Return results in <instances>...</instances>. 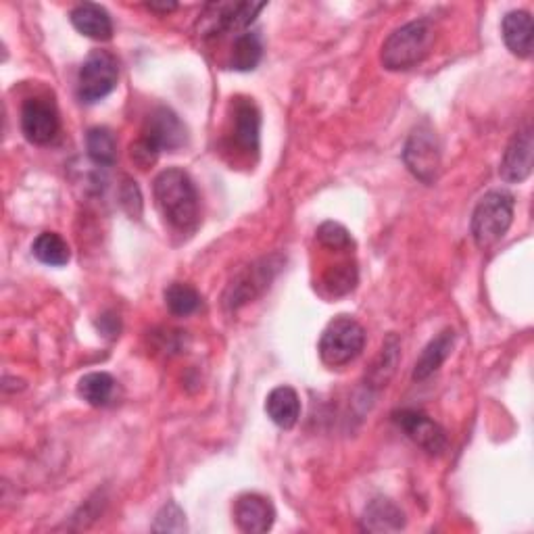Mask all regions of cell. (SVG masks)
<instances>
[{
	"label": "cell",
	"mask_w": 534,
	"mask_h": 534,
	"mask_svg": "<svg viewBox=\"0 0 534 534\" xmlns=\"http://www.w3.org/2000/svg\"><path fill=\"white\" fill-rule=\"evenodd\" d=\"M155 201L165 220L180 232L199 224V192L192 178L180 167H167L155 178Z\"/></svg>",
	"instance_id": "obj_1"
},
{
	"label": "cell",
	"mask_w": 534,
	"mask_h": 534,
	"mask_svg": "<svg viewBox=\"0 0 534 534\" xmlns=\"http://www.w3.org/2000/svg\"><path fill=\"white\" fill-rule=\"evenodd\" d=\"M434 44V26L428 19L409 21L382 44V65L388 71H405L422 63Z\"/></svg>",
	"instance_id": "obj_2"
},
{
	"label": "cell",
	"mask_w": 534,
	"mask_h": 534,
	"mask_svg": "<svg viewBox=\"0 0 534 534\" xmlns=\"http://www.w3.org/2000/svg\"><path fill=\"white\" fill-rule=\"evenodd\" d=\"M516 199L507 190H491L478 201L472 213V236L478 249H491L514 222Z\"/></svg>",
	"instance_id": "obj_3"
},
{
	"label": "cell",
	"mask_w": 534,
	"mask_h": 534,
	"mask_svg": "<svg viewBox=\"0 0 534 534\" xmlns=\"http://www.w3.org/2000/svg\"><path fill=\"white\" fill-rule=\"evenodd\" d=\"M363 347H366V330H363V326L349 318V315H338L322 332L320 357L326 366L341 368L355 361Z\"/></svg>",
	"instance_id": "obj_4"
},
{
	"label": "cell",
	"mask_w": 534,
	"mask_h": 534,
	"mask_svg": "<svg viewBox=\"0 0 534 534\" xmlns=\"http://www.w3.org/2000/svg\"><path fill=\"white\" fill-rule=\"evenodd\" d=\"M119 80L117 59L109 51H92L80 67L78 96L86 105L99 103L109 96Z\"/></svg>",
	"instance_id": "obj_5"
},
{
	"label": "cell",
	"mask_w": 534,
	"mask_h": 534,
	"mask_svg": "<svg viewBox=\"0 0 534 534\" xmlns=\"http://www.w3.org/2000/svg\"><path fill=\"white\" fill-rule=\"evenodd\" d=\"M403 161L409 172L424 184H432L436 180L441 169V147L430 126L424 124L411 132L403 151Z\"/></svg>",
	"instance_id": "obj_6"
},
{
	"label": "cell",
	"mask_w": 534,
	"mask_h": 534,
	"mask_svg": "<svg viewBox=\"0 0 534 534\" xmlns=\"http://www.w3.org/2000/svg\"><path fill=\"white\" fill-rule=\"evenodd\" d=\"M265 9V5H253V3H220L209 5L201 30L203 36H215L224 32H247V28L255 21V17Z\"/></svg>",
	"instance_id": "obj_7"
},
{
	"label": "cell",
	"mask_w": 534,
	"mask_h": 534,
	"mask_svg": "<svg viewBox=\"0 0 534 534\" xmlns=\"http://www.w3.org/2000/svg\"><path fill=\"white\" fill-rule=\"evenodd\" d=\"M21 132L32 144H51L59 134V113L53 101L34 96L21 107Z\"/></svg>",
	"instance_id": "obj_8"
},
{
	"label": "cell",
	"mask_w": 534,
	"mask_h": 534,
	"mask_svg": "<svg viewBox=\"0 0 534 534\" xmlns=\"http://www.w3.org/2000/svg\"><path fill=\"white\" fill-rule=\"evenodd\" d=\"M276 257H265L259 263H253L251 267H247L245 272H242L226 290V297H224V305L228 309H238L245 303L253 301L257 295H261L263 290L270 286L272 278L278 272V263H274Z\"/></svg>",
	"instance_id": "obj_9"
},
{
	"label": "cell",
	"mask_w": 534,
	"mask_h": 534,
	"mask_svg": "<svg viewBox=\"0 0 534 534\" xmlns=\"http://www.w3.org/2000/svg\"><path fill=\"white\" fill-rule=\"evenodd\" d=\"M140 138L151 144L157 153L178 151L186 144V126L172 109L157 107L147 117V121H144V130Z\"/></svg>",
	"instance_id": "obj_10"
},
{
	"label": "cell",
	"mask_w": 534,
	"mask_h": 534,
	"mask_svg": "<svg viewBox=\"0 0 534 534\" xmlns=\"http://www.w3.org/2000/svg\"><path fill=\"white\" fill-rule=\"evenodd\" d=\"M395 422L399 428L424 451L439 455L447 449V434L445 430L436 424L432 418H428L424 411L418 409H401L395 411Z\"/></svg>",
	"instance_id": "obj_11"
},
{
	"label": "cell",
	"mask_w": 534,
	"mask_h": 534,
	"mask_svg": "<svg viewBox=\"0 0 534 534\" xmlns=\"http://www.w3.org/2000/svg\"><path fill=\"white\" fill-rule=\"evenodd\" d=\"M532 128L524 126L518 134L507 144V149L501 159L499 174L509 184L524 182L532 172Z\"/></svg>",
	"instance_id": "obj_12"
},
{
	"label": "cell",
	"mask_w": 534,
	"mask_h": 534,
	"mask_svg": "<svg viewBox=\"0 0 534 534\" xmlns=\"http://www.w3.org/2000/svg\"><path fill=\"white\" fill-rule=\"evenodd\" d=\"M234 520L242 532L263 534L267 530H272L276 520V509L270 503V499L255 493H247L236 499Z\"/></svg>",
	"instance_id": "obj_13"
},
{
	"label": "cell",
	"mask_w": 534,
	"mask_h": 534,
	"mask_svg": "<svg viewBox=\"0 0 534 534\" xmlns=\"http://www.w3.org/2000/svg\"><path fill=\"white\" fill-rule=\"evenodd\" d=\"M261 115L251 99H236L234 103V142L245 153L259 151Z\"/></svg>",
	"instance_id": "obj_14"
},
{
	"label": "cell",
	"mask_w": 534,
	"mask_h": 534,
	"mask_svg": "<svg viewBox=\"0 0 534 534\" xmlns=\"http://www.w3.org/2000/svg\"><path fill=\"white\" fill-rule=\"evenodd\" d=\"M69 19L71 23H74V28L86 38L99 40V42H107L113 38L111 15L101 5H94V3L78 5L74 11H71Z\"/></svg>",
	"instance_id": "obj_15"
},
{
	"label": "cell",
	"mask_w": 534,
	"mask_h": 534,
	"mask_svg": "<svg viewBox=\"0 0 534 534\" xmlns=\"http://www.w3.org/2000/svg\"><path fill=\"white\" fill-rule=\"evenodd\" d=\"M265 411L276 426L290 430L301 418V399L293 386H278L267 395Z\"/></svg>",
	"instance_id": "obj_16"
},
{
	"label": "cell",
	"mask_w": 534,
	"mask_h": 534,
	"mask_svg": "<svg viewBox=\"0 0 534 534\" xmlns=\"http://www.w3.org/2000/svg\"><path fill=\"white\" fill-rule=\"evenodd\" d=\"M503 40L516 57L528 59L532 53V17L526 11H512L501 23Z\"/></svg>",
	"instance_id": "obj_17"
},
{
	"label": "cell",
	"mask_w": 534,
	"mask_h": 534,
	"mask_svg": "<svg viewBox=\"0 0 534 534\" xmlns=\"http://www.w3.org/2000/svg\"><path fill=\"white\" fill-rule=\"evenodd\" d=\"M453 345H455V332L451 328L443 330L439 336L432 338V341L426 345V349L422 351L420 359L416 361L414 380H426L436 370H439L447 361V357L451 355Z\"/></svg>",
	"instance_id": "obj_18"
},
{
	"label": "cell",
	"mask_w": 534,
	"mask_h": 534,
	"mask_svg": "<svg viewBox=\"0 0 534 534\" xmlns=\"http://www.w3.org/2000/svg\"><path fill=\"white\" fill-rule=\"evenodd\" d=\"M363 526L372 532H395L405 526V516L393 501L376 499L366 509Z\"/></svg>",
	"instance_id": "obj_19"
},
{
	"label": "cell",
	"mask_w": 534,
	"mask_h": 534,
	"mask_svg": "<svg viewBox=\"0 0 534 534\" xmlns=\"http://www.w3.org/2000/svg\"><path fill=\"white\" fill-rule=\"evenodd\" d=\"M117 382L107 372H90L78 384V395L92 407H107L115 397Z\"/></svg>",
	"instance_id": "obj_20"
},
{
	"label": "cell",
	"mask_w": 534,
	"mask_h": 534,
	"mask_svg": "<svg viewBox=\"0 0 534 534\" xmlns=\"http://www.w3.org/2000/svg\"><path fill=\"white\" fill-rule=\"evenodd\" d=\"M263 57V42L259 32H242L232 46L230 67L236 71H253Z\"/></svg>",
	"instance_id": "obj_21"
},
{
	"label": "cell",
	"mask_w": 534,
	"mask_h": 534,
	"mask_svg": "<svg viewBox=\"0 0 534 534\" xmlns=\"http://www.w3.org/2000/svg\"><path fill=\"white\" fill-rule=\"evenodd\" d=\"M32 253L40 263L51 265V267H63L71 259L69 245L63 240V236H59L57 232H42L34 240Z\"/></svg>",
	"instance_id": "obj_22"
},
{
	"label": "cell",
	"mask_w": 534,
	"mask_h": 534,
	"mask_svg": "<svg viewBox=\"0 0 534 534\" xmlns=\"http://www.w3.org/2000/svg\"><path fill=\"white\" fill-rule=\"evenodd\" d=\"M88 157L101 167L117 163V140L109 128H92L86 134Z\"/></svg>",
	"instance_id": "obj_23"
},
{
	"label": "cell",
	"mask_w": 534,
	"mask_h": 534,
	"mask_svg": "<svg viewBox=\"0 0 534 534\" xmlns=\"http://www.w3.org/2000/svg\"><path fill=\"white\" fill-rule=\"evenodd\" d=\"M399 341L397 336L391 334L384 341L382 349H380V355L378 359L374 361V366L370 368V374H368V380L370 384L374 386H386V382L391 380V376L395 374L397 370V363H399Z\"/></svg>",
	"instance_id": "obj_24"
},
{
	"label": "cell",
	"mask_w": 534,
	"mask_h": 534,
	"mask_svg": "<svg viewBox=\"0 0 534 534\" xmlns=\"http://www.w3.org/2000/svg\"><path fill=\"white\" fill-rule=\"evenodd\" d=\"M165 305L174 315L186 318V315H192L201 307V295L199 290L190 284L174 282L165 290Z\"/></svg>",
	"instance_id": "obj_25"
},
{
	"label": "cell",
	"mask_w": 534,
	"mask_h": 534,
	"mask_svg": "<svg viewBox=\"0 0 534 534\" xmlns=\"http://www.w3.org/2000/svg\"><path fill=\"white\" fill-rule=\"evenodd\" d=\"M355 284H357V270H355V265H351L349 261L334 265L332 270H328L324 276V286L328 288V293L332 297H343L351 293Z\"/></svg>",
	"instance_id": "obj_26"
},
{
	"label": "cell",
	"mask_w": 534,
	"mask_h": 534,
	"mask_svg": "<svg viewBox=\"0 0 534 534\" xmlns=\"http://www.w3.org/2000/svg\"><path fill=\"white\" fill-rule=\"evenodd\" d=\"M318 240L320 245L330 251H347L353 247V238L349 230L336 222H324L318 228Z\"/></svg>",
	"instance_id": "obj_27"
},
{
	"label": "cell",
	"mask_w": 534,
	"mask_h": 534,
	"mask_svg": "<svg viewBox=\"0 0 534 534\" xmlns=\"http://www.w3.org/2000/svg\"><path fill=\"white\" fill-rule=\"evenodd\" d=\"M184 518L186 516H184L182 509L174 501H169L161 507V512L157 514L153 530H157V532H184L186 530Z\"/></svg>",
	"instance_id": "obj_28"
},
{
	"label": "cell",
	"mask_w": 534,
	"mask_h": 534,
	"mask_svg": "<svg viewBox=\"0 0 534 534\" xmlns=\"http://www.w3.org/2000/svg\"><path fill=\"white\" fill-rule=\"evenodd\" d=\"M149 9L151 11H159V13H169V11L176 9V3H167V5H155V3H151Z\"/></svg>",
	"instance_id": "obj_29"
}]
</instances>
